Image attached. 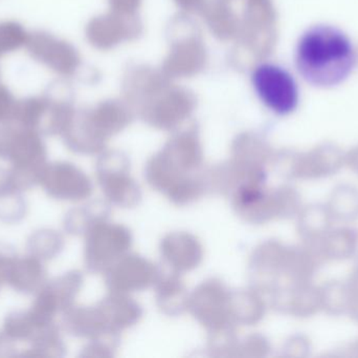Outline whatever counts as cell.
Instances as JSON below:
<instances>
[{"label": "cell", "mask_w": 358, "mask_h": 358, "mask_svg": "<svg viewBox=\"0 0 358 358\" xmlns=\"http://www.w3.org/2000/svg\"><path fill=\"white\" fill-rule=\"evenodd\" d=\"M299 77L317 90H334L346 83L357 69V44L342 27L319 22L307 27L294 46Z\"/></svg>", "instance_id": "1"}, {"label": "cell", "mask_w": 358, "mask_h": 358, "mask_svg": "<svg viewBox=\"0 0 358 358\" xmlns=\"http://www.w3.org/2000/svg\"><path fill=\"white\" fill-rule=\"evenodd\" d=\"M45 143L37 130L18 124H0V159L10 164V172L24 191L39 185L46 164Z\"/></svg>", "instance_id": "2"}, {"label": "cell", "mask_w": 358, "mask_h": 358, "mask_svg": "<svg viewBox=\"0 0 358 358\" xmlns=\"http://www.w3.org/2000/svg\"><path fill=\"white\" fill-rule=\"evenodd\" d=\"M252 85L261 102L278 115H288L298 109L301 88L296 76L283 65L262 62L255 67Z\"/></svg>", "instance_id": "3"}, {"label": "cell", "mask_w": 358, "mask_h": 358, "mask_svg": "<svg viewBox=\"0 0 358 358\" xmlns=\"http://www.w3.org/2000/svg\"><path fill=\"white\" fill-rule=\"evenodd\" d=\"M39 185L50 197L58 200L79 199L86 191L82 174L73 166L61 162L46 164Z\"/></svg>", "instance_id": "4"}, {"label": "cell", "mask_w": 358, "mask_h": 358, "mask_svg": "<svg viewBox=\"0 0 358 358\" xmlns=\"http://www.w3.org/2000/svg\"><path fill=\"white\" fill-rule=\"evenodd\" d=\"M46 283V270L43 261L31 254L19 256L10 260L6 269L4 284L19 294H37Z\"/></svg>", "instance_id": "5"}, {"label": "cell", "mask_w": 358, "mask_h": 358, "mask_svg": "<svg viewBox=\"0 0 358 358\" xmlns=\"http://www.w3.org/2000/svg\"><path fill=\"white\" fill-rule=\"evenodd\" d=\"M25 48L31 58L55 71L63 73L73 64V55L69 46L45 31L29 33Z\"/></svg>", "instance_id": "6"}, {"label": "cell", "mask_w": 358, "mask_h": 358, "mask_svg": "<svg viewBox=\"0 0 358 358\" xmlns=\"http://www.w3.org/2000/svg\"><path fill=\"white\" fill-rule=\"evenodd\" d=\"M77 279L73 275L59 277L50 283L44 284L37 292L31 310L44 321L52 322L55 315L71 300L76 289Z\"/></svg>", "instance_id": "7"}, {"label": "cell", "mask_w": 358, "mask_h": 358, "mask_svg": "<svg viewBox=\"0 0 358 358\" xmlns=\"http://www.w3.org/2000/svg\"><path fill=\"white\" fill-rule=\"evenodd\" d=\"M23 191L10 170L0 167V221L4 224H16L27 216L29 205Z\"/></svg>", "instance_id": "8"}, {"label": "cell", "mask_w": 358, "mask_h": 358, "mask_svg": "<svg viewBox=\"0 0 358 358\" xmlns=\"http://www.w3.org/2000/svg\"><path fill=\"white\" fill-rule=\"evenodd\" d=\"M52 325L54 323H46L38 319L29 309L27 311H15L6 315L2 332L13 342L31 343Z\"/></svg>", "instance_id": "9"}, {"label": "cell", "mask_w": 358, "mask_h": 358, "mask_svg": "<svg viewBox=\"0 0 358 358\" xmlns=\"http://www.w3.org/2000/svg\"><path fill=\"white\" fill-rule=\"evenodd\" d=\"M48 109V99L44 96L27 97L17 100L13 123L40 132Z\"/></svg>", "instance_id": "10"}, {"label": "cell", "mask_w": 358, "mask_h": 358, "mask_svg": "<svg viewBox=\"0 0 358 358\" xmlns=\"http://www.w3.org/2000/svg\"><path fill=\"white\" fill-rule=\"evenodd\" d=\"M63 240L57 231L42 228L29 235L27 242L29 254L41 261L54 259L62 249Z\"/></svg>", "instance_id": "11"}, {"label": "cell", "mask_w": 358, "mask_h": 358, "mask_svg": "<svg viewBox=\"0 0 358 358\" xmlns=\"http://www.w3.org/2000/svg\"><path fill=\"white\" fill-rule=\"evenodd\" d=\"M31 344V348L23 352L21 357H56L62 351V344L55 325L42 332Z\"/></svg>", "instance_id": "12"}, {"label": "cell", "mask_w": 358, "mask_h": 358, "mask_svg": "<svg viewBox=\"0 0 358 358\" xmlns=\"http://www.w3.org/2000/svg\"><path fill=\"white\" fill-rule=\"evenodd\" d=\"M29 34L17 21L0 22V56L10 54L27 44Z\"/></svg>", "instance_id": "13"}, {"label": "cell", "mask_w": 358, "mask_h": 358, "mask_svg": "<svg viewBox=\"0 0 358 358\" xmlns=\"http://www.w3.org/2000/svg\"><path fill=\"white\" fill-rule=\"evenodd\" d=\"M17 100L6 86L0 84V124L10 123L14 119Z\"/></svg>", "instance_id": "14"}, {"label": "cell", "mask_w": 358, "mask_h": 358, "mask_svg": "<svg viewBox=\"0 0 358 358\" xmlns=\"http://www.w3.org/2000/svg\"><path fill=\"white\" fill-rule=\"evenodd\" d=\"M15 347L3 332H0V357H12L14 355Z\"/></svg>", "instance_id": "15"}, {"label": "cell", "mask_w": 358, "mask_h": 358, "mask_svg": "<svg viewBox=\"0 0 358 358\" xmlns=\"http://www.w3.org/2000/svg\"><path fill=\"white\" fill-rule=\"evenodd\" d=\"M2 285H3V283H2L1 280H0V288H1Z\"/></svg>", "instance_id": "16"}]
</instances>
